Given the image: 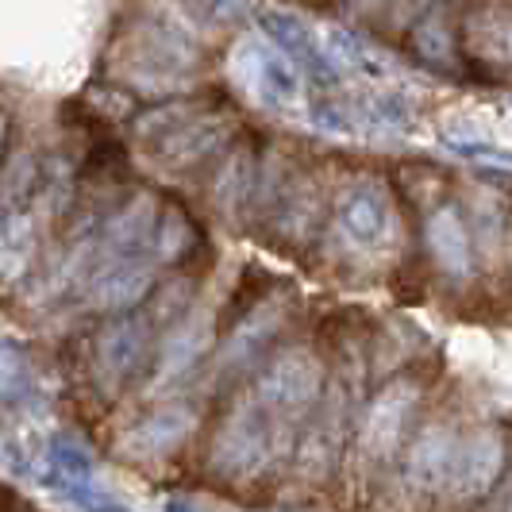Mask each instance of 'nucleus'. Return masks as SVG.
<instances>
[{
    "label": "nucleus",
    "instance_id": "nucleus-12",
    "mask_svg": "<svg viewBox=\"0 0 512 512\" xmlns=\"http://www.w3.org/2000/svg\"><path fill=\"white\" fill-rule=\"evenodd\" d=\"M416 47H420V54H424V58H436V62H443V58H447V51H455V39H451V31L439 24V20H424V24H420V31H416Z\"/></svg>",
    "mask_w": 512,
    "mask_h": 512
},
{
    "label": "nucleus",
    "instance_id": "nucleus-3",
    "mask_svg": "<svg viewBox=\"0 0 512 512\" xmlns=\"http://www.w3.org/2000/svg\"><path fill=\"white\" fill-rule=\"evenodd\" d=\"M416 401H420V389L412 382H389L374 393L359 424V459L366 466H382L397 455L401 436L416 412Z\"/></svg>",
    "mask_w": 512,
    "mask_h": 512
},
{
    "label": "nucleus",
    "instance_id": "nucleus-10",
    "mask_svg": "<svg viewBox=\"0 0 512 512\" xmlns=\"http://www.w3.org/2000/svg\"><path fill=\"white\" fill-rule=\"evenodd\" d=\"M466 47L486 62H512V12H474L466 20Z\"/></svg>",
    "mask_w": 512,
    "mask_h": 512
},
{
    "label": "nucleus",
    "instance_id": "nucleus-13",
    "mask_svg": "<svg viewBox=\"0 0 512 512\" xmlns=\"http://www.w3.org/2000/svg\"><path fill=\"white\" fill-rule=\"evenodd\" d=\"M509 512H512V482H509Z\"/></svg>",
    "mask_w": 512,
    "mask_h": 512
},
{
    "label": "nucleus",
    "instance_id": "nucleus-9",
    "mask_svg": "<svg viewBox=\"0 0 512 512\" xmlns=\"http://www.w3.org/2000/svg\"><path fill=\"white\" fill-rule=\"evenodd\" d=\"M147 347V335L139 320H120L97 339V378L104 382H124L128 370L139 366V355Z\"/></svg>",
    "mask_w": 512,
    "mask_h": 512
},
{
    "label": "nucleus",
    "instance_id": "nucleus-5",
    "mask_svg": "<svg viewBox=\"0 0 512 512\" xmlns=\"http://www.w3.org/2000/svg\"><path fill=\"white\" fill-rule=\"evenodd\" d=\"M501 466H505V443H501V436L489 432V428H478V432L459 439L451 470H447V482H443V493L451 501H478L501 478Z\"/></svg>",
    "mask_w": 512,
    "mask_h": 512
},
{
    "label": "nucleus",
    "instance_id": "nucleus-6",
    "mask_svg": "<svg viewBox=\"0 0 512 512\" xmlns=\"http://www.w3.org/2000/svg\"><path fill=\"white\" fill-rule=\"evenodd\" d=\"M455 447H459V436L447 424L424 428L420 436L412 439L409 455H405V482H409V489H416V493L443 489L451 459H455Z\"/></svg>",
    "mask_w": 512,
    "mask_h": 512
},
{
    "label": "nucleus",
    "instance_id": "nucleus-11",
    "mask_svg": "<svg viewBox=\"0 0 512 512\" xmlns=\"http://www.w3.org/2000/svg\"><path fill=\"white\" fill-rule=\"evenodd\" d=\"M428 247H432V255H436V262L447 274H466L470 239H466V228H462L455 208H439L436 216L428 220Z\"/></svg>",
    "mask_w": 512,
    "mask_h": 512
},
{
    "label": "nucleus",
    "instance_id": "nucleus-1",
    "mask_svg": "<svg viewBox=\"0 0 512 512\" xmlns=\"http://www.w3.org/2000/svg\"><path fill=\"white\" fill-rule=\"evenodd\" d=\"M324 362L305 347H289L270 362L255 382V401L270 416L285 447H293L297 432H305L308 416L324 397Z\"/></svg>",
    "mask_w": 512,
    "mask_h": 512
},
{
    "label": "nucleus",
    "instance_id": "nucleus-8",
    "mask_svg": "<svg viewBox=\"0 0 512 512\" xmlns=\"http://www.w3.org/2000/svg\"><path fill=\"white\" fill-rule=\"evenodd\" d=\"M151 289V266L147 262H112L108 270H101L93 278V293L89 305L116 312V308H131L135 301H143Z\"/></svg>",
    "mask_w": 512,
    "mask_h": 512
},
{
    "label": "nucleus",
    "instance_id": "nucleus-2",
    "mask_svg": "<svg viewBox=\"0 0 512 512\" xmlns=\"http://www.w3.org/2000/svg\"><path fill=\"white\" fill-rule=\"evenodd\" d=\"M285 447L270 416L262 412V405L255 401V393L247 401H239L235 409L220 420L216 436H212V455L208 466L224 478H255L262 466H270L274 455H285Z\"/></svg>",
    "mask_w": 512,
    "mask_h": 512
},
{
    "label": "nucleus",
    "instance_id": "nucleus-4",
    "mask_svg": "<svg viewBox=\"0 0 512 512\" xmlns=\"http://www.w3.org/2000/svg\"><path fill=\"white\" fill-rule=\"evenodd\" d=\"M351 416V389L332 382L324 389L320 405L305 424V432L297 439V470L308 482H324L332 474L339 447H343V428Z\"/></svg>",
    "mask_w": 512,
    "mask_h": 512
},
{
    "label": "nucleus",
    "instance_id": "nucleus-7",
    "mask_svg": "<svg viewBox=\"0 0 512 512\" xmlns=\"http://www.w3.org/2000/svg\"><path fill=\"white\" fill-rule=\"evenodd\" d=\"M208 343H212V312H208V308H197V312H189L185 320H178L174 332L166 335L158 366H154V382L158 385L178 382L185 370H193V366L201 362V355L208 351Z\"/></svg>",
    "mask_w": 512,
    "mask_h": 512
}]
</instances>
